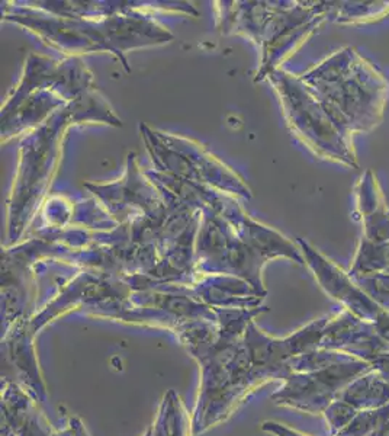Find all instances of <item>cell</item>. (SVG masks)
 Returning <instances> with one entry per match:
<instances>
[{
    "instance_id": "6da1fadb",
    "label": "cell",
    "mask_w": 389,
    "mask_h": 436,
    "mask_svg": "<svg viewBox=\"0 0 389 436\" xmlns=\"http://www.w3.org/2000/svg\"><path fill=\"white\" fill-rule=\"evenodd\" d=\"M338 58L340 73L331 77L324 104L350 134L371 131L384 115L386 82L355 50L342 51Z\"/></svg>"
}]
</instances>
